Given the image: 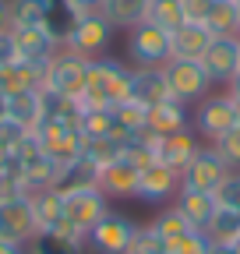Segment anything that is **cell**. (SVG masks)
I'll list each match as a JSON object with an SVG mask.
<instances>
[{"mask_svg": "<svg viewBox=\"0 0 240 254\" xmlns=\"http://www.w3.org/2000/svg\"><path fill=\"white\" fill-rule=\"evenodd\" d=\"M233 113H237V124H240V99H233Z\"/></svg>", "mask_w": 240, "mask_h": 254, "instance_id": "obj_47", "label": "cell"}, {"mask_svg": "<svg viewBox=\"0 0 240 254\" xmlns=\"http://www.w3.org/2000/svg\"><path fill=\"white\" fill-rule=\"evenodd\" d=\"M138 233V222L131 215H120V212H106L92 230H88V240L96 254H127L131 240Z\"/></svg>", "mask_w": 240, "mask_h": 254, "instance_id": "obj_10", "label": "cell"}, {"mask_svg": "<svg viewBox=\"0 0 240 254\" xmlns=\"http://www.w3.org/2000/svg\"><path fill=\"white\" fill-rule=\"evenodd\" d=\"M201 138L194 134V127H184V131H177V134H166L163 141H159V163H166L170 170H177V173H184L187 170V163L201 152Z\"/></svg>", "mask_w": 240, "mask_h": 254, "instance_id": "obj_16", "label": "cell"}, {"mask_svg": "<svg viewBox=\"0 0 240 254\" xmlns=\"http://www.w3.org/2000/svg\"><path fill=\"white\" fill-rule=\"evenodd\" d=\"M226 92L233 95V99H240V71H237V74L230 78V85H226Z\"/></svg>", "mask_w": 240, "mask_h": 254, "instance_id": "obj_45", "label": "cell"}, {"mask_svg": "<svg viewBox=\"0 0 240 254\" xmlns=\"http://www.w3.org/2000/svg\"><path fill=\"white\" fill-rule=\"evenodd\" d=\"M145 21H156L159 28L177 32L184 25V7H180V0H148V18Z\"/></svg>", "mask_w": 240, "mask_h": 254, "instance_id": "obj_33", "label": "cell"}, {"mask_svg": "<svg viewBox=\"0 0 240 254\" xmlns=\"http://www.w3.org/2000/svg\"><path fill=\"white\" fill-rule=\"evenodd\" d=\"M7 117L18 120L21 127H32L43 120V88L36 92H18V95H7Z\"/></svg>", "mask_w": 240, "mask_h": 254, "instance_id": "obj_25", "label": "cell"}, {"mask_svg": "<svg viewBox=\"0 0 240 254\" xmlns=\"http://www.w3.org/2000/svg\"><path fill=\"white\" fill-rule=\"evenodd\" d=\"M131 74H134V67H127V64H120V60H110V57L88 60L81 103L99 106V110H117L120 103L131 99Z\"/></svg>", "mask_w": 240, "mask_h": 254, "instance_id": "obj_1", "label": "cell"}, {"mask_svg": "<svg viewBox=\"0 0 240 254\" xmlns=\"http://www.w3.org/2000/svg\"><path fill=\"white\" fill-rule=\"evenodd\" d=\"M14 21H11V4L7 0H0V32H11Z\"/></svg>", "mask_w": 240, "mask_h": 254, "instance_id": "obj_42", "label": "cell"}, {"mask_svg": "<svg viewBox=\"0 0 240 254\" xmlns=\"http://www.w3.org/2000/svg\"><path fill=\"white\" fill-rule=\"evenodd\" d=\"M85 74H88V60H81V57H74L67 50H57V57L43 71V88L64 95V99H81Z\"/></svg>", "mask_w": 240, "mask_h": 254, "instance_id": "obj_8", "label": "cell"}, {"mask_svg": "<svg viewBox=\"0 0 240 254\" xmlns=\"http://www.w3.org/2000/svg\"><path fill=\"white\" fill-rule=\"evenodd\" d=\"M216 0H180V7H184V21H194V25H205L208 11H212Z\"/></svg>", "mask_w": 240, "mask_h": 254, "instance_id": "obj_39", "label": "cell"}, {"mask_svg": "<svg viewBox=\"0 0 240 254\" xmlns=\"http://www.w3.org/2000/svg\"><path fill=\"white\" fill-rule=\"evenodd\" d=\"M201 67L212 85H230V78L240 71V36H216L201 53Z\"/></svg>", "mask_w": 240, "mask_h": 254, "instance_id": "obj_11", "label": "cell"}, {"mask_svg": "<svg viewBox=\"0 0 240 254\" xmlns=\"http://www.w3.org/2000/svg\"><path fill=\"white\" fill-rule=\"evenodd\" d=\"M177 212L184 215L194 230H205L208 222H212V215H216V208H219V201H216V194H205V190H177Z\"/></svg>", "mask_w": 240, "mask_h": 254, "instance_id": "obj_20", "label": "cell"}, {"mask_svg": "<svg viewBox=\"0 0 240 254\" xmlns=\"http://www.w3.org/2000/svg\"><path fill=\"white\" fill-rule=\"evenodd\" d=\"M78 127H81V134H85V138H110V134H117L113 110H99V106H85Z\"/></svg>", "mask_w": 240, "mask_h": 254, "instance_id": "obj_32", "label": "cell"}, {"mask_svg": "<svg viewBox=\"0 0 240 254\" xmlns=\"http://www.w3.org/2000/svg\"><path fill=\"white\" fill-rule=\"evenodd\" d=\"M216 201H219L223 208H233V212H240V170H233V173L226 177V184L216 190Z\"/></svg>", "mask_w": 240, "mask_h": 254, "instance_id": "obj_38", "label": "cell"}, {"mask_svg": "<svg viewBox=\"0 0 240 254\" xmlns=\"http://www.w3.org/2000/svg\"><path fill=\"white\" fill-rule=\"evenodd\" d=\"M113 120H117V134H124V138L141 134V131H148V106L127 99L113 110Z\"/></svg>", "mask_w": 240, "mask_h": 254, "instance_id": "obj_30", "label": "cell"}, {"mask_svg": "<svg viewBox=\"0 0 240 254\" xmlns=\"http://www.w3.org/2000/svg\"><path fill=\"white\" fill-rule=\"evenodd\" d=\"M131 99L141 103V106H156L163 99H173L163 67H134V74H131Z\"/></svg>", "mask_w": 240, "mask_h": 254, "instance_id": "obj_17", "label": "cell"}, {"mask_svg": "<svg viewBox=\"0 0 240 254\" xmlns=\"http://www.w3.org/2000/svg\"><path fill=\"white\" fill-rule=\"evenodd\" d=\"M205 28L212 36H240V4L237 0H216L205 18Z\"/></svg>", "mask_w": 240, "mask_h": 254, "instance_id": "obj_26", "label": "cell"}, {"mask_svg": "<svg viewBox=\"0 0 240 254\" xmlns=\"http://www.w3.org/2000/svg\"><path fill=\"white\" fill-rule=\"evenodd\" d=\"M184 127H191V110L184 103H177V99H163L156 106H148V131L166 138V134H177V131H184Z\"/></svg>", "mask_w": 240, "mask_h": 254, "instance_id": "obj_19", "label": "cell"}, {"mask_svg": "<svg viewBox=\"0 0 240 254\" xmlns=\"http://www.w3.org/2000/svg\"><path fill=\"white\" fill-rule=\"evenodd\" d=\"M212 240H208L205 230H191L187 237H180L177 244H170V254H208Z\"/></svg>", "mask_w": 240, "mask_h": 254, "instance_id": "obj_36", "label": "cell"}, {"mask_svg": "<svg viewBox=\"0 0 240 254\" xmlns=\"http://www.w3.org/2000/svg\"><path fill=\"white\" fill-rule=\"evenodd\" d=\"M233 170L223 163V155L212 145H201V152L187 163V170L180 173V190H205V194H216L226 184Z\"/></svg>", "mask_w": 240, "mask_h": 254, "instance_id": "obj_9", "label": "cell"}, {"mask_svg": "<svg viewBox=\"0 0 240 254\" xmlns=\"http://www.w3.org/2000/svg\"><path fill=\"white\" fill-rule=\"evenodd\" d=\"M21 60L18 57V46H14V36L11 32H0V67H7V64Z\"/></svg>", "mask_w": 240, "mask_h": 254, "instance_id": "obj_40", "label": "cell"}, {"mask_svg": "<svg viewBox=\"0 0 240 254\" xmlns=\"http://www.w3.org/2000/svg\"><path fill=\"white\" fill-rule=\"evenodd\" d=\"M180 190V173L170 170L166 163H148L141 166V177H138V198L134 201H145V205H163L170 198H177Z\"/></svg>", "mask_w": 240, "mask_h": 254, "instance_id": "obj_13", "label": "cell"}, {"mask_svg": "<svg viewBox=\"0 0 240 254\" xmlns=\"http://www.w3.org/2000/svg\"><path fill=\"white\" fill-rule=\"evenodd\" d=\"M127 254H170V247H166V240H163L152 226H138V233H134Z\"/></svg>", "mask_w": 240, "mask_h": 254, "instance_id": "obj_34", "label": "cell"}, {"mask_svg": "<svg viewBox=\"0 0 240 254\" xmlns=\"http://www.w3.org/2000/svg\"><path fill=\"white\" fill-rule=\"evenodd\" d=\"M64 190V219L78 233H85L88 240V230L110 212V198L99 190V184H78V187H60Z\"/></svg>", "mask_w": 240, "mask_h": 254, "instance_id": "obj_5", "label": "cell"}, {"mask_svg": "<svg viewBox=\"0 0 240 254\" xmlns=\"http://www.w3.org/2000/svg\"><path fill=\"white\" fill-rule=\"evenodd\" d=\"M216 36L208 32L205 25H194V21H184L177 32H173V57H184V60H201V53L208 50Z\"/></svg>", "mask_w": 240, "mask_h": 254, "instance_id": "obj_22", "label": "cell"}, {"mask_svg": "<svg viewBox=\"0 0 240 254\" xmlns=\"http://www.w3.org/2000/svg\"><path fill=\"white\" fill-rule=\"evenodd\" d=\"M0 254H28L21 244H7V240H0Z\"/></svg>", "mask_w": 240, "mask_h": 254, "instance_id": "obj_44", "label": "cell"}, {"mask_svg": "<svg viewBox=\"0 0 240 254\" xmlns=\"http://www.w3.org/2000/svg\"><path fill=\"white\" fill-rule=\"evenodd\" d=\"M237 4H240V0H237Z\"/></svg>", "mask_w": 240, "mask_h": 254, "instance_id": "obj_48", "label": "cell"}, {"mask_svg": "<svg viewBox=\"0 0 240 254\" xmlns=\"http://www.w3.org/2000/svg\"><path fill=\"white\" fill-rule=\"evenodd\" d=\"M208 254H240V247H237V244H212V247H208Z\"/></svg>", "mask_w": 240, "mask_h": 254, "instance_id": "obj_43", "label": "cell"}, {"mask_svg": "<svg viewBox=\"0 0 240 254\" xmlns=\"http://www.w3.org/2000/svg\"><path fill=\"white\" fill-rule=\"evenodd\" d=\"M32 134H36L39 148L53 159L60 170L74 166L78 159H81V152H85V134L78 131V127H71V124H60V120H39V124L32 127Z\"/></svg>", "mask_w": 240, "mask_h": 254, "instance_id": "obj_4", "label": "cell"}, {"mask_svg": "<svg viewBox=\"0 0 240 254\" xmlns=\"http://www.w3.org/2000/svg\"><path fill=\"white\" fill-rule=\"evenodd\" d=\"M28 201H32V215H36V230L39 233L60 226V219H64V190H60V187L32 190Z\"/></svg>", "mask_w": 240, "mask_h": 254, "instance_id": "obj_21", "label": "cell"}, {"mask_svg": "<svg viewBox=\"0 0 240 254\" xmlns=\"http://www.w3.org/2000/svg\"><path fill=\"white\" fill-rule=\"evenodd\" d=\"M4 117H7V95L0 92V120H4Z\"/></svg>", "mask_w": 240, "mask_h": 254, "instance_id": "obj_46", "label": "cell"}, {"mask_svg": "<svg viewBox=\"0 0 240 254\" xmlns=\"http://www.w3.org/2000/svg\"><path fill=\"white\" fill-rule=\"evenodd\" d=\"M212 148L223 155V163H226L230 170H240V124H237V127H230L223 138H216V141H212Z\"/></svg>", "mask_w": 240, "mask_h": 254, "instance_id": "obj_35", "label": "cell"}, {"mask_svg": "<svg viewBox=\"0 0 240 254\" xmlns=\"http://www.w3.org/2000/svg\"><path fill=\"white\" fill-rule=\"evenodd\" d=\"M25 138H28V127H21V124H18V120H11V117L0 120V148L14 152Z\"/></svg>", "mask_w": 240, "mask_h": 254, "instance_id": "obj_37", "label": "cell"}, {"mask_svg": "<svg viewBox=\"0 0 240 254\" xmlns=\"http://www.w3.org/2000/svg\"><path fill=\"white\" fill-rule=\"evenodd\" d=\"M148 226H152V230H156V233H159V237L166 240V247H170V244H177L180 237H187V233L194 230V226H191V222H187L184 215H180V212H177V205H170V208H163V212H159V215H156L152 222H148Z\"/></svg>", "mask_w": 240, "mask_h": 254, "instance_id": "obj_31", "label": "cell"}, {"mask_svg": "<svg viewBox=\"0 0 240 254\" xmlns=\"http://www.w3.org/2000/svg\"><path fill=\"white\" fill-rule=\"evenodd\" d=\"M7 4L14 25H46L60 7V0H7Z\"/></svg>", "mask_w": 240, "mask_h": 254, "instance_id": "obj_27", "label": "cell"}, {"mask_svg": "<svg viewBox=\"0 0 240 254\" xmlns=\"http://www.w3.org/2000/svg\"><path fill=\"white\" fill-rule=\"evenodd\" d=\"M113 32H117V28L103 18V11L81 14V18H74V25L67 28L64 46H60V50H67V53H74V57H81V60H99V57H106V50H110V43H113Z\"/></svg>", "mask_w": 240, "mask_h": 254, "instance_id": "obj_3", "label": "cell"}, {"mask_svg": "<svg viewBox=\"0 0 240 254\" xmlns=\"http://www.w3.org/2000/svg\"><path fill=\"white\" fill-rule=\"evenodd\" d=\"M205 233H208L212 244H240V212L219 205L216 215H212V222L205 226Z\"/></svg>", "mask_w": 240, "mask_h": 254, "instance_id": "obj_29", "label": "cell"}, {"mask_svg": "<svg viewBox=\"0 0 240 254\" xmlns=\"http://www.w3.org/2000/svg\"><path fill=\"white\" fill-rule=\"evenodd\" d=\"M64 7H67L74 18H81V14H96V11H103V0H64Z\"/></svg>", "mask_w": 240, "mask_h": 254, "instance_id": "obj_41", "label": "cell"}, {"mask_svg": "<svg viewBox=\"0 0 240 254\" xmlns=\"http://www.w3.org/2000/svg\"><path fill=\"white\" fill-rule=\"evenodd\" d=\"M103 18L113 28H134L148 18V0H103Z\"/></svg>", "mask_w": 240, "mask_h": 254, "instance_id": "obj_24", "label": "cell"}, {"mask_svg": "<svg viewBox=\"0 0 240 254\" xmlns=\"http://www.w3.org/2000/svg\"><path fill=\"white\" fill-rule=\"evenodd\" d=\"M166 85H170V95L177 103L184 106H194L201 103L208 92H212V78H208V71L201 67V60H184V57H173L166 67Z\"/></svg>", "mask_w": 240, "mask_h": 254, "instance_id": "obj_7", "label": "cell"}, {"mask_svg": "<svg viewBox=\"0 0 240 254\" xmlns=\"http://www.w3.org/2000/svg\"><path fill=\"white\" fill-rule=\"evenodd\" d=\"M11 36H14L18 57L21 60H32V64H43V67H46V64L57 57V50H60V39L53 36L46 25H14Z\"/></svg>", "mask_w": 240, "mask_h": 254, "instance_id": "obj_14", "label": "cell"}, {"mask_svg": "<svg viewBox=\"0 0 240 254\" xmlns=\"http://www.w3.org/2000/svg\"><path fill=\"white\" fill-rule=\"evenodd\" d=\"M28 254H85V244L81 240H71L64 233H57V230H43V233L32 237Z\"/></svg>", "mask_w": 240, "mask_h": 254, "instance_id": "obj_28", "label": "cell"}, {"mask_svg": "<svg viewBox=\"0 0 240 254\" xmlns=\"http://www.w3.org/2000/svg\"><path fill=\"white\" fill-rule=\"evenodd\" d=\"M127 60L131 67H166L173 60V32L156 21H138L127 28Z\"/></svg>", "mask_w": 240, "mask_h": 254, "instance_id": "obj_2", "label": "cell"}, {"mask_svg": "<svg viewBox=\"0 0 240 254\" xmlns=\"http://www.w3.org/2000/svg\"><path fill=\"white\" fill-rule=\"evenodd\" d=\"M43 64L32 60H14L7 67H0V92L4 95H18V92H36L43 88Z\"/></svg>", "mask_w": 240, "mask_h": 254, "instance_id": "obj_18", "label": "cell"}, {"mask_svg": "<svg viewBox=\"0 0 240 254\" xmlns=\"http://www.w3.org/2000/svg\"><path fill=\"white\" fill-rule=\"evenodd\" d=\"M191 127H194V134H198L205 145H212L216 138H223L230 127H237L233 95H230V92H208L201 103H194Z\"/></svg>", "mask_w": 240, "mask_h": 254, "instance_id": "obj_6", "label": "cell"}, {"mask_svg": "<svg viewBox=\"0 0 240 254\" xmlns=\"http://www.w3.org/2000/svg\"><path fill=\"white\" fill-rule=\"evenodd\" d=\"M138 177H141V170L131 163V159H117V163H110V166H103L99 173H96V184H99V190L113 201V198H138Z\"/></svg>", "mask_w": 240, "mask_h": 254, "instance_id": "obj_15", "label": "cell"}, {"mask_svg": "<svg viewBox=\"0 0 240 254\" xmlns=\"http://www.w3.org/2000/svg\"><path fill=\"white\" fill-rule=\"evenodd\" d=\"M81 159L88 166H92L96 173L110 163H117V159H124V134H110V138H85V152Z\"/></svg>", "mask_w": 240, "mask_h": 254, "instance_id": "obj_23", "label": "cell"}, {"mask_svg": "<svg viewBox=\"0 0 240 254\" xmlns=\"http://www.w3.org/2000/svg\"><path fill=\"white\" fill-rule=\"evenodd\" d=\"M36 233H39V230H36L32 201H28V198H11V201H0V240L28 247Z\"/></svg>", "mask_w": 240, "mask_h": 254, "instance_id": "obj_12", "label": "cell"}]
</instances>
